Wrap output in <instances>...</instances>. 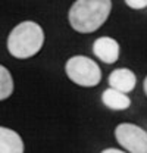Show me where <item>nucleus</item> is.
<instances>
[{
    "instance_id": "obj_1",
    "label": "nucleus",
    "mask_w": 147,
    "mask_h": 153,
    "mask_svg": "<svg viewBox=\"0 0 147 153\" xmlns=\"http://www.w3.org/2000/svg\"><path fill=\"white\" fill-rule=\"evenodd\" d=\"M110 0H76L69 9V24L76 33L88 34L97 31L109 18Z\"/></svg>"
},
{
    "instance_id": "obj_2",
    "label": "nucleus",
    "mask_w": 147,
    "mask_h": 153,
    "mask_svg": "<svg viewBox=\"0 0 147 153\" xmlns=\"http://www.w3.org/2000/svg\"><path fill=\"white\" fill-rule=\"evenodd\" d=\"M44 44V31L34 21H24L7 37V50L13 57L28 59L36 56Z\"/></svg>"
},
{
    "instance_id": "obj_3",
    "label": "nucleus",
    "mask_w": 147,
    "mask_h": 153,
    "mask_svg": "<svg viewBox=\"0 0 147 153\" xmlns=\"http://www.w3.org/2000/svg\"><path fill=\"white\" fill-rule=\"evenodd\" d=\"M68 78L81 87H96L102 81V69L87 56H72L65 65Z\"/></svg>"
},
{
    "instance_id": "obj_4",
    "label": "nucleus",
    "mask_w": 147,
    "mask_h": 153,
    "mask_svg": "<svg viewBox=\"0 0 147 153\" xmlns=\"http://www.w3.org/2000/svg\"><path fill=\"white\" fill-rule=\"evenodd\" d=\"M116 141L129 153H147V133L134 124H119L115 130Z\"/></svg>"
},
{
    "instance_id": "obj_5",
    "label": "nucleus",
    "mask_w": 147,
    "mask_h": 153,
    "mask_svg": "<svg viewBox=\"0 0 147 153\" xmlns=\"http://www.w3.org/2000/svg\"><path fill=\"white\" fill-rule=\"evenodd\" d=\"M93 53L105 63H115L119 59V44L112 37H100L93 44Z\"/></svg>"
},
{
    "instance_id": "obj_6",
    "label": "nucleus",
    "mask_w": 147,
    "mask_h": 153,
    "mask_svg": "<svg viewBox=\"0 0 147 153\" xmlns=\"http://www.w3.org/2000/svg\"><path fill=\"white\" fill-rule=\"evenodd\" d=\"M108 81H109V85L112 88L128 94L129 91H132L135 88L137 76L128 68H119V69H115L110 72Z\"/></svg>"
},
{
    "instance_id": "obj_7",
    "label": "nucleus",
    "mask_w": 147,
    "mask_h": 153,
    "mask_svg": "<svg viewBox=\"0 0 147 153\" xmlns=\"http://www.w3.org/2000/svg\"><path fill=\"white\" fill-rule=\"evenodd\" d=\"M0 153H24V141L16 131L0 127Z\"/></svg>"
},
{
    "instance_id": "obj_8",
    "label": "nucleus",
    "mask_w": 147,
    "mask_h": 153,
    "mask_svg": "<svg viewBox=\"0 0 147 153\" xmlns=\"http://www.w3.org/2000/svg\"><path fill=\"white\" fill-rule=\"evenodd\" d=\"M102 102L106 108H109L112 111H125L131 106V99L127 96V93H122L112 87L103 91Z\"/></svg>"
},
{
    "instance_id": "obj_9",
    "label": "nucleus",
    "mask_w": 147,
    "mask_h": 153,
    "mask_svg": "<svg viewBox=\"0 0 147 153\" xmlns=\"http://www.w3.org/2000/svg\"><path fill=\"white\" fill-rule=\"evenodd\" d=\"M13 93V78L9 69L0 65V102L6 100Z\"/></svg>"
},
{
    "instance_id": "obj_10",
    "label": "nucleus",
    "mask_w": 147,
    "mask_h": 153,
    "mask_svg": "<svg viewBox=\"0 0 147 153\" xmlns=\"http://www.w3.org/2000/svg\"><path fill=\"white\" fill-rule=\"evenodd\" d=\"M127 6L131 9H144L147 7V0H125Z\"/></svg>"
},
{
    "instance_id": "obj_11",
    "label": "nucleus",
    "mask_w": 147,
    "mask_h": 153,
    "mask_svg": "<svg viewBox=\"0 0 147 153\" xmlns=\"http://www.w3.org/2000/svg\"><path fill=\"white\" fill-rule=\"evenodd\" d=\"M102 153H125V152H122L119 149H106V150H103Z\"/></svg>"
},
{
    "instance_id": "obj_12",
    "label": "nucleus",
    "mask_w": 147,
    "mask_h": 153,
    "mask_svg": "<svg viewBox=\"0 0 147 153\" xmlns=\"http://www.w3.org/2000/svg\"><path fill=\"white\" fill-rule=\"evenodd\" d=\"M143 87H144V93H146V96H147V76H146V79H144V84H143Z\"/></svg>"
}]
</instances>
